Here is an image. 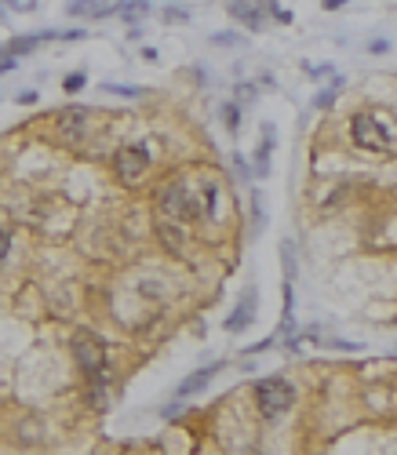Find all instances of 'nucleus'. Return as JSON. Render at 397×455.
<instances>
[{
  "mask_svg": "<svg viewBox=\"0 0 397 455\" xmlns=\"http://www.w3.org/2000/svg\"><path fill=\"white\" fill-rule=\"evenodd\" d=\"M215 201H219V186L212 178L201 183H168L161 190V211L176 222H201L215 215Z\"/></svg>",
  "mask_w": 397,
  "mask_h": 455,
  "instance_id": "f257e3e1",
  "label": "nucleus"
},
{
  "mask_svg": "<svg viewBox=\"0 0 397 455\" xmlns=\"http://www.w3.org/2000/svg\"><path fill=\"white\" fill-rule=\"evenodd\" d=\"M350 135H354V142L361 146V150L379 153V150H390L394 146V128H387L375 113H357V117L350 121Z\"/></svg>",
  "mask_w": 397,
  "mask_h": 455,
  "instance_id": "f03ea898",
  "label": "nucleus"
},
{
  "mask_svg": "<svg viewBox=\"0 0 397 455\" xmlns=\"http://www.w3.org/2000/svg\"><path fill=\"white\" fill-rule=\"evenodd\" d=\"M73 357H77V364H81V371L88 379H106V346H102V339L99 335H91V332H77L73 335Z\"/></svg>",
  "mask_w": 397,
  "mask_h": 455,
  "instance_id": "7ed1b4c3",
  "label": "nucleus"
},
{
  "mask_svg": "<svg viewBox=\"0 0 397 455\" xmlns=\"http://www.w3.org/2000/svg\"><path fill=\"white\" fill-rule=\"evenodd\" d=\"M256 404H259V412L266 419H281L295 404V390L284 379H263L256 386Z\"/></svg>",
  "mask_w": 397,
  "mask_h": 455,
  "instance_id": "20e7f679",
  "label": "nucleus"
},
{
  "mask_svg": "<svg viewBox=\"0 0 397 455\" xmlns=\"http://www.w3.org/2000/svg\"><path fill=\"white\" fill-rule=\"evenodd\" d=\"M114 168H117L120 183H139V178L150 171V150L142 142L124 146V150H117V157H114Z\"/></svg>",
  "mask_w": 397,
  "mask_h": 455,
  "instance_id": "39448f33",
  "label": "nucleus"
},
{
  "mask_svg": "<svg viewBox=\"0 0 397 455\" xmlns=\"http://www.w3.org/2000/svg\"><path fill=\"white\" fill-rule=\"evenodd\" d=\"M230 15L237 22H244V26H251V29H266V19L270 15H277V19H288L284 11H277L274 4H266V0H230Z\"/></svg>",
  "mask_w": 397,
  "mask_h": 455,
  "instance_id": "423d86ee",
  "label": "nucleus"
},
{
  "mask_svg": "<svg viewBox=\"0 0 397 455\" xmlns=\"http://www.w3.org/2000/svg\"><path fill=\"white\" fill-rule=\"evenodd\" d=\"M84 124H88V109L73 106V109H66V113L59 117V132H62V139H66V142H81Z\"/></svg>",
  "mask_w": 397,
  "mask_h": 455,
  "instance_id": "0eeeda50",
  "label": "nucleus"
},
{
  "mask_svg": "<svg viewBox=\"0 0 397 455\" xmlns=\"http://www.w3.org/2000/svg\"><path fill=\"white\" fill-rule=\"evenodd\" d=\"M215 371H219V364H212V368H197L189 379H182V383H179V390H176V394H179V397H194V394H201V390L212 383V376H215Z\"/></svg>",
  "mask_w": 397,
  "mask_h": 455,
  "instance_id": "6e6552de",
  "label": "nucleus"
},
{
  "mask_svg": "<svg viewBox=\"0 0 397 455\" xmlns=\"http://www.w3.org/2000/svg\"><path fill=\"white\" fill-rule=\"evenodd\" d=\"M251 314H256V291H244V302H237V310H233V317L226 321V328L230 332H237V328H244V324L251 321Z\"/></svg>",
  "mask_w": 397,
  "mask_h": 455,
  "instance_id": "1a4fd4ad",
  "label": "nucleus"
},
{
  "mask_svg": "<svg viewBox=\"0 0 397 455\" xmlns=\"http://www.w3.org/2000/svg\"><path fill=\"white\" fill-rule=\"evenodd\" d=\"M270 150H274V128H263V142L256 153V175H270Z\"/></svg>",
  "mask_w": 397,
  "mask_h": 455,
  "instance_id": "9d476101",
  "label": "nucleus"
},
{
  "mask_svg": "<svg viewBox=\"0 0 397 455\" xmlns=\"http://www.w3.org/2000/svg\"><path fill=\"white\" fill-rule=\"evenodd\" d=\"M153 8L146 4V0H132V4H120V19L128 22V26H135V22H142L150 15Z\"/></svg>",
  "mask_w": 397,
  "mask_h": 455,
  "instance_id": "9b49d317",
  "label": "nucleus"
},
{
  "mask_svg": "<svg viewBox=\"0 0 397 455\" xmlns=\"http://www.w3.org/2000/svg\"><path fill=\"white\" fill-rule=\"evenodd\" d=\"M117 4H95V0H73V4H66L70 15H109Z\"/></svg>",
  "mask_w": 397,
  "mask_h": 455,
  "instance_id": "f8f14e48",
  "label": "nucleus"
},
{
  "mask_svg": "<svg viewBox=\"0 0 397 455\" xmlns=\"http://www.w3.org/2000/svg\"><path fill=\"white\" fill-rule=\"evenodd\" d=\"M161 237H164V245L171 248V252H182V230H176V226H161Z\"/></svg>",
  "mask_w": 397,
  "mask_h": 455,
  "instance_id": "ddd939ff",
  "label": "nucleus"
},
{
  "mask_svg": "<svg viewBox=\"0 0 397 455\" xmlns=\"http://www.w3.org/2000/svg\"><path fill=\"white\" fill-rule=\"evenodd\" d=\"M62 88H66V91H81V88H84V73H70Z\"/></svg>",
  "mask_w": 397,
  "mask_h": 455,
  "instance_id": "4468645a",
  "label": "nucleus"
},
{
  "mask_svg": "<svg viewBox=\"0 0 397 455\" xmlns=\"http://www.w3.org/2000/svg\"><path fill=\"white\" fill-rule=\"evenodd\" d=\"M8 248H11V233L0 230V266H4V259H8Z\"/></svg>",
  "mask_w": 397,
  "mask_h": 455,
  "instance_id": "2eb2a0df",
  "label": "nucleus"
},
{
  "mask_svg": "<svg viewBox=\"0 0 397 455\" xmlns=\"http://www.w3.org/2000/svg\"><path fill=\"white\" fill-rule=\"evenodd\" d=\"M222 113H226V128H230V132H237V121H241V117H237V106H226Z\"/></svg>",
  "mask_w": 397,
  "mask_h": 455,
  "instance_id": "dca6fc26",
  "label": "nucleus"
},
{
  "mask_svg": "<svg viewBox=\"0 0 397 455\" xmlns=\"http://www.w3.org/2000/svg\"><path fill=\"white\" fill-rule=\"evenodd\" d=\"M346 0H325V8H343Z\"/></svg>",
  "mask_w": 397,
  "mask_h": 455,
  "instance_id": "f3484780",
  "label": "nucleus"
},
{
  "mask_svg": "<svg viewBox=\"0 0 397 455\" xmlns=\"http://www.w3.org/2000/svg\"><path fill=\"white\" fill-rule=\"evenodd\" d=\"M8 4H15V0H8Z\"/></svg>",
  "mask_w": 397,
  "mask_h": 455,
  "instance_id": "a211bd4d",
  "label": "nucleus"
}]
</instances>
